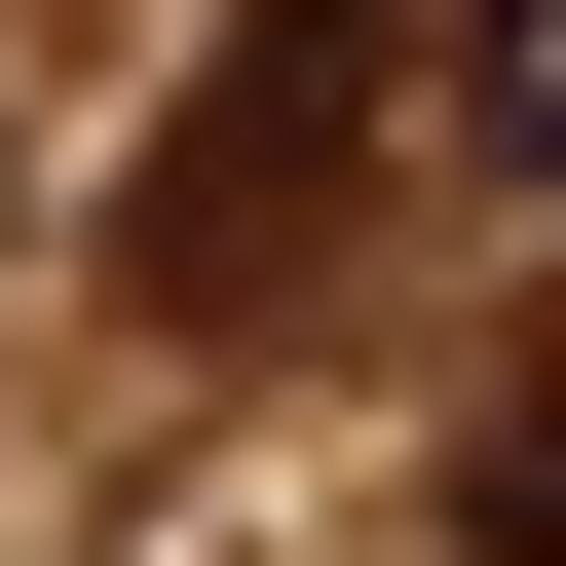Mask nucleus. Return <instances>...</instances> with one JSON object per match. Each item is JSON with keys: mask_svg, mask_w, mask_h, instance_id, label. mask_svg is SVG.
<instances>
[{"mask_svg": "<svg viewBox=\"0 0 566 566\" xmlns=\"http://www.w3.org/2000/svg\"><path fill=\"white\" fill-rule=\"evenodd\" d=\"M453 151H491V189H566V0H453Z\"/></svg>", "mask_w": 566, "mask_h": 566, "instance_id": "3", "label": "nucleus"}, {"mask_svg": "<svg viewBox=\"0 0 566 566\" xmlns=\"http://www.w3.org/2000/svg\"><path fill=\"white\" fill-rule=\"evenodd\" d=\"M416 114H453V0H227L189 114H151V189H114V303H151V340H264Z\"/></svg>", "mask_w": 566, "mask_h": 566, "instance_id": "1", "label": "nucleus"}, {"mask_svg": "<svg viewBox=\"0 0 566 566\" xmlns=\"http://www.w3.org/2000/svg\"><path fill=\"white\" fill-rule=\"evenodd\" d=\"M453 566H566V264H528V340L453 378Z\"/></svg>", "mask_w": 566, "mask_h": 566, "instance_id": "2", "label": "nucleus"}]
</instances>
